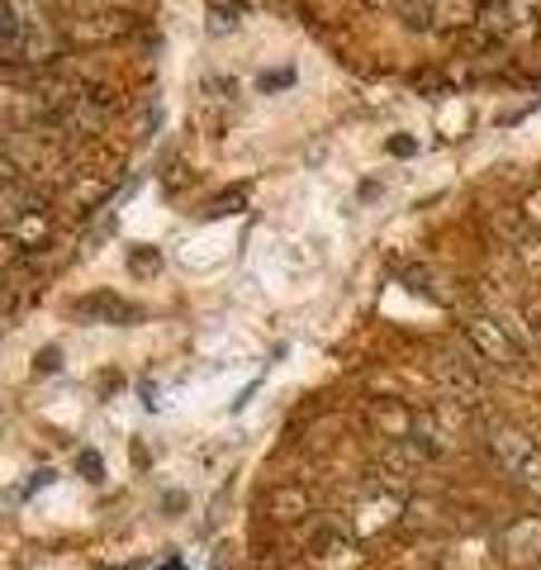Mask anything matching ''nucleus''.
<instances>
[{"label": "nucleus", "mask_w": 541, "mask_h": 570, "mask_svg": "<svg viewBox=\"0 0 541 570\" xmlns=\"http://www.w3.org/2000/svg\"><path fill=\"white\" fill-rule=\"evenodd\" d=\"M484 448H490L494 466L509 475L532 504H541V448L537 442L522 433V428L494 419V423H484Z\"/></svg>", "instance_id": "f257e3e1"}, {"label": "nucleus", "mask_w": 541, "mask_h": 570, "mask_svg": "<svg viewBox=\"0 0 541 570\" xmlns=\"http://www.w3.org/2000/svg\"><path fill=\"white\" fill-rule=\"evenodd\" d=\"M465 337H471V347H475L480 362L494 366V371H509V376H518L522 362H528V347L518 343V333L503 324V318H494V314H471Z\"/></svg>", "instance_id": "f03ea898"}, {"label": "nucleus", "mask_w": 541, "mask_h": 570, "mask_svg": "<svg viewBox=\"0 0 541 570\" xmlns=\"http://www.w3.org/2000/svg\"><path fill=\"white\" fill-rule=\"evenodd\" d=\"M480 366H484L480 356H471L461 343H442L432 352V371H437L451 404H480L484 400V371Z\"/></svg>", "instance_id": "7ed1b4c3"}, {"label": "nucleus", "mask_w": 541, "mask_h": 570, "mask_svg": "<svg viewBox=\"0 0 541 570\" xmlns=\"http://www.w3.org/2000/svg\"><path fill=\"white\" fill-rule=\"evenodd\" d=\"M309 561L318 570H352L361 557H356V542H352L347 528L323 523V528H314V538H309Z\"/></svg>", "instance_id": "20e7f679"}, {"label": "nucleus", "mask_w": 541, "mask_h": 570, "mask_svg": "<svg viewBox=\"0 0 541 570\" xmlns=\"http://www.w3.org/2000/svg\"><path fill=\"white\" fill-rule=\"evenodd\" d=\"M499 547L503 557H509L513 566H532L541 561V519H518L499 532Z\"/></svg>", "instance_id": "39448f33"}, {"label": "nucleus", "mask_w": 541, "mask_h": 570, "mask_svg": "<svg viewBox=\"0 0 541 570\" xmlns=\"http://www.w3.org/2000/svg\"><path fill=\"white\" fill-rule=\"evenodd\" d=\"M71 314H77L81 324H129V318H138V309H134V305H124L115 291L81 295L77 305H71Z\"/></svg>", "instance_id": "423d86ee"}, {"label": "nucleus", "mask_w": 541, "mask_h": 570, "mask_svg": "<svg viewBox=\"0 0 541 570\" xmlns=\"http://www.w3.org/2000/svg\"><path fill=\"white\" fill-rule=\"evenodd\" d=\"M522 318H528V337H532V343L541 347V299H532V305L522 309Z\"/></svg>", "instance_id": "0eeeda50"}]
</instances>
